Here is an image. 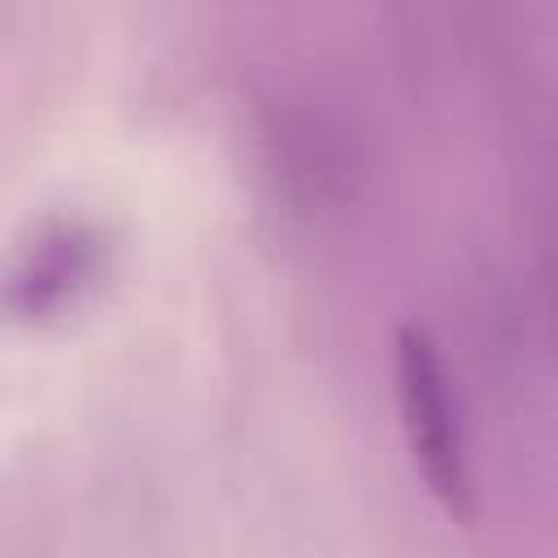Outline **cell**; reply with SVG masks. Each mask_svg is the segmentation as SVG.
<instances>
[{
  "instance_id": "6da1fadb",
  "label": "cell",
  "mask_w": 558,
  "mask_h": 558,
  "mask_svg": "<svg viewBox=\"0 0 558 558\" xmlns=\"http://www.w3.org/2000/svg\"><path fill=\"white\" fill-rule=\"evenodd\" d=\"M392 371H397V410L401 432L410 445V458L432 488V497L453 510L471 514L475 506V471H471V445L462 405L445 366L440 344L427 327L405 323L392 340Z\"/></svg>"
},
{
  "instance_id": "7a4b0ae2",
  "label": "cell",
  "mask_w": 558,
  "mask_h": 558,
  "mask_svg": "<svg viewBox=\"0 0 558 558\" xmlns=\"http://www.w3.org/2000/svg\"><path fill=\"white\" fill-rule=\"evenodd\" d=\"M109 266V235L92 218H48L0 266V318L48 323L74 310Z\"/></svg>"
}]
</instances>
